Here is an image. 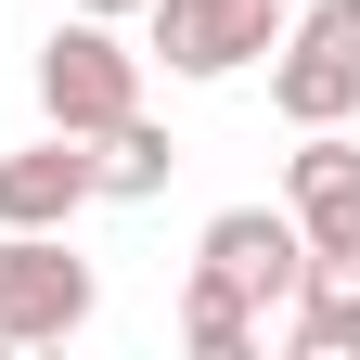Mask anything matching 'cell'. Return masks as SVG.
Instances as JSON below:
<instances>
[{
  "label": "cell",
  "instance_id": "cell-1",
  "mask_svg": "<svg viewBox=\"0 0 360 360\" xmlns=\"http://www.w3.org/2000/svg\"><path fill=\"white\" fill-rule=\"evenodd\" d=\"M129 103H142V52H129V39L103 26V13H65L52 39H39V116L52 129H116Z\"/></svg>",
  "mask_w": 360,
  "mask_h": 360
},
{
  "label": "cell",
  "instance_id": "cell-2",
  "mask_svg": "<svg viewBox=\"0 0 360 360\" xmlns=\"http://www.w3.org/2000/svg\"><path fill=\"white\" fill-rule=\"evenodd\" d=\"M142 65L167 77H245L270 39H283V0H142Z\"/></svg>",
  "mask_w": 360,
  "mask_h": 360
},
{
  "label": "cell",
  "instance_id": "cell-3",
  "mask_svg": "<svg viewBox=\"0 0 360 360\" xmlns=\"http://www.w3.org/2000/svg\"><path fill=\"white\" fill-rule=\"evenodd\" d=\"M90 309H103V283L65 232H0V347H65Z\"/></svg>",
  "mask_w": 360,
  "mask_h": 360
},
{
  "label": "cell",
  "instance_id": "cell-4",
  "mask_svg": "<svg viewBox=\"0 0 360 360\" xmlns=\"http://www.w3.org/2000/svg\"><path fill=\"white\" fill-rule=\"evenodd\" d=\"M193 270L219 296H245L257 322H283V296H296V270H309V232L283 206H219L206 232H193Z\"/></svg>",
  "mask_w": 360,
  "mask_h": 360
},
{
  "label": "cell",
  "instance_id": "cell-5",
  "mask_svg": "<svg viewBox=\"0 0 360 360\" xmlns=\"http://www.w3.org/2000/svg\"><path fill=\"white\" fill-rule=\"evenodd\" d=\"M257 65H270V103H283V129H347V116H360V39H347L335 13L283 26Z\"/></svg>",
  "mask_w": 360,
  "mask_h": 360
},
{
  "label": "cell",
  "instance_id": "cell-6",
  "mask_svg": "<svg viewBox=\"0 0 360 360\" xmlns=\"http://www.w3.org/2000/svg\"><path fill=\"white\" fill-rule=\"evenodd\" d=\"M283 219L309 232V257H360V142H347V129H296Z\"/></svg>",
  "mask_w": 360,
  "mask_h": 360
},
{
  "label": "cell",
  "instance_id": "cell-7",
  "mask_svg": "<svg viewBox=\"0 0 360 360\" xmlns=\"http://www.w3.org/2000/svg\"><path fill=\"white\" fill-rule=\"evenodd\" d=\"M77 206H103V180H90V142L52 129V142L0 155V232H77Z\"/></svg>",
  "mask_w": 360,
  "mask_h": 360
},
{
  "label": "cell",
  "instance_id": "cell-8",
  "mask_svg": "<svg viewBox=\"0 0 360 360\" xmlns=\"http://www.w3.org/2000/svg\"><path fill=\"white\" fill-rule=\"evenodd\" d=\"M283 347H309V360H347V347H360V257H309V270H296Z\"/></svg>",
  "mask_w": 360,
  "mask_h": 360
},
{
  "label": "cell",
  "instance_id": "cell-9",
  "mask_svg": "<svg viewBox=\"0 0 360 360\" xmlns=\"http://www.w3.org/2000/svg\"><path fill=\"white\" fill-rule=\"evenodd\" d=\"M90 180H103V206H155L167 180H180V142H167L142 103H129L116 129H90Z\"/></svg>",
  "mask_w": 360,
  "mask_h": 360
},
{
  "label": "cell",
  "instance_id": "cell-10",
  "mask_svg": "<svg viewBox=\"0 0 360 360\" xmlns=\"http://www.w3.org/2000/svg\"><path fill=\"white\" fill-rule=\"evenodd\" d=\"M257 335H270V322H257L245 296H219L206 270H193V283H180V347H193V360H245Z\"/></svg>",
  "mask_w": 360,
  "mask_h": 360
},
{
  "label": "cell",
  "instance_id": "cell-11",
  "mask_svg": "<svg viewBox=\"0 0 360 360\" xmlns=\"http://www.w3.org/2000/svg\"><path fill=\"white\" fill-rule=\"evenodd\" d=\"M65 13H103V26H129V13H142V0H65Z\"/></svg>",
  "mask_w": 360,
  "mask_h": 360
},
{
  "label": "cell",
  "instance_id": "cell-12",
  "mask_svg": "<svg viewBox=\"0 0 360 360\" xmlns=\"http://www.w3.org/2000/svg\"><path fill=\"white\" fill-rule=\"evenodd\" d=\"M322 13H335V26H347V39H360V0H322Z\"/></svg>",
  "mask_w": 360,
  "mask_h": 360
}]
</instances>
